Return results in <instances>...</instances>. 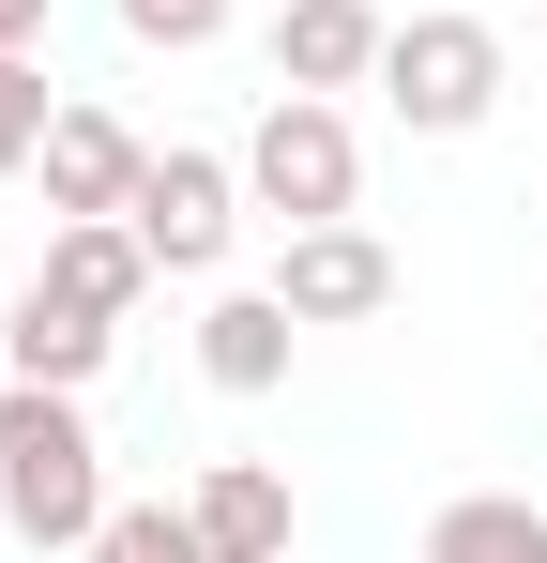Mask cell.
<instances>
[{
  "mask_svg": "<svg viewBox=\"0 0 547 563\" xmlns=\"http://www.w3.org/2000/svg\"><path fill=\"white\" fill-rule=\"evenodd\" d=\"M274 305H289L304 335H350V320H380V305H395V244H380V229H350V213H335V229H289Z\"/></svg>",
  "mask_w": 547,
  "mask_h": 563,
  "instance_id": "obj_5",
  "label": "cell"
},
{
  "mask_svg": "<svg viewBox=\"0 0 547 563\" xmlns=\"http://www.w3.org/2000/svg\"><path fill=\"white\" fill-rule=\"evenodd\" d=\"M213 31H228V0H122V46H213Z\"/></svg>",
  "mask_w": 547,
  "mask_h": 563,
  "instance_id": "obj_15",
  "label": "cell"
},
{
  "mask_svg": "<svg viewBox=\"0 0 547 563\" xmlns=\"http://www.w3.org/2000/svg\"><path fill=\"white\" fill-rule=\"evenodd\" d=\"M502 92H517V62H502L487 15H395V46H380V107H395L411 137H471Z\"/></svg>",
  "mask_w": 547,
  "mask_h": 563,
  "instance_id": "obj_3",
  "label": "cell"
},
{
  "mask_svg": "<svg viewBox=\"0 0 547 563\" xmlns=\"http://www.w3.org/2000/svg\"><path fill=\"white\" fill-rule=\"evenodd\" d=\"M107 335H122V320L62 305L46 275H31L15 305H0V366H15V380H62V396H91V380H107Z\"/></svg>",
  "mask_w": 547,
  "mask_h": 563,
  "instance_id": "obj_8",
  "label": "cell"
},
{
  "mask_svg": "<svg viewBox=\"0 0 547 563\" xmlns=\"http://www.w3.org/2000/svg\"><path fill=\"white\" fill-rule=\"evenodd\" d=\"M244 198H259L274 229H335L365 198V137L335 92H274L259 122H244Z\"/></svg>",
  "mask_w": 547,
  "mask_h": 563,
  "instance_id": "obj_2",
  "label": "cell"
},
{
  "mask_svg": "<svg viewBox=\"0 0 547 563\" xmlns=\"http://www.w3.org/2000/svg\"><path fill=\"white\" fill-rule=\"evenodd\" d=\"M380 46H395L380 0H289L274 15V92H380Z\"/></svg>",
  "mask_w": 547,
  "mask_h": 563,
  "instance_id": "obj_7",
  "label": "cell"
},
{
  "mask_svg": "<svg viewBox=\"0 0 547 563\" xmlns=\"http://www.w3.org/2000/svg\"><path fill=\"white\" fill-rule=\"evenodd\" d=\"M182 503H198V549L213 563H289V472L274 457H213Z\"/></svg>",
  "mask_w": 547,
  "mask_h": 563,
  "instance_id": "obj_9",
  "label": "cell"
},
{
  "mask_svg": "<svg viewBox=\"0 0 547 563\" xmlns=\"http://www.w3.org/2000/svg\"><path fill=\"white\" fill-rule=\"evenodd\" d=\"M289 351H304V320H289L274 289H228V305L198 320V380H213V396H274Z\"/></svg>",
  "mask_w": 547,
  "mask_h": 563,
  "instance_id": "obj_11",
  "label": "cell"
},
{
  "mask_svg": "<svg viewBox=\"0 0 547 563\" xmlns=\"http://www.w3.org/2000/svg\"><path fill=\"white\" fill-rule=\"evenodd\" d=\"M77 563H213V549H198V503H107V533Z\"/></svg>",
  "mask_w": 547,
  "mask_h": 563,
  "instance_id": "obj_13",
  "label": "cell"
},
{
  "mask_svg": "<svg viewBox=\"0 0 547 563\" xmlns=\"http://www.w3.org/2000/svg\"><path fill=\"white\" fill-rule=\"evenodd\" d=\"M244 153H153V184H137V244H153V275H213L228 244H244Z\"/></svg>",
  "mask_w": 547,
  "mask_h": 563,
  "instance_id": "obj_4",
  "label": "cell"
},
{
  "mask_svg": "<svg viewBox=\"0 0 547 563\" xmlns=\"http://www.w3.org/2000/svg\"><path fill=\"white\" fill-rule=\"evenodd\" d=\"M0 533L31 563H77L107 533V442L62 380H0Z\"/></svg>",
  "mask_w": 547,
  "mask_h": 563,
  "instance_id": "obj_1",
  "label": "cell"
},
{
  "mask_svg": "<svg viewBox=\"0 0 547 563\" xmlns=\"http://www.w3.org/2000/svg\"><path fill=\"white\" fill-rule=\"evenodd\" d=\"M46 122H62V92H46V62H31V46H0V184H15V168L46 153Z\"/></svg>",
  "mask_w": 547,
  "mask_h": 563,
  "instance_id": "obj_14",
  "label": "cell"
},
{
  "mask_svg": "<svg viewBox=\"0 0 547 563\" xmlns=\"http://www.w3.org/2000/svg\"><path fill=\"white\" fill-rule=\"evenodd\" d=\"M46 213H137V184H153V137L122 122V107H77L62 92V122H46Z\"/></svg>",
  "mask_w": 547,
  "mask_h": 563,
  "instance_id": "obj_6",
  "label": "cell"
},
{
  "mask_svg": "<svg viewBox=\"0 0 547 563\" xmlns=\"http://www.w3.org/2000/svg\"><path fill=\"white\" fill-rule=\"evenodd\" d=\"M426 563H547V503H517V487H456L442 518H426Z\"/></svg>",
  "mask_w": 547,
  "mask_h": 563,
  "instance_id": "obj_12",
  "label": "cell"
},
{
  "mask_svg": "<svg viewBox=\"0 0 547 563\" xmlns=\"http://www.w3.org/2000/svg\"><path fill=\"white\" fill-rule=\"evenodd\" d=\"M46 289H62V305H91V320H137L153 244H137L122 213H62V229H46Z\"/></svg>",
  "mask_w": 547,
  "mask_h": 563,
  "instance_id": "obj_10",
  "label": "cell"
},
{
  "mask_svg": "<svg viewBox=\"0 0 547 563\" xmlns=\"http://www.w3.org/2000/svg\"><path fill=\"white\" fill-rule=\"evenodd\" d=\"M0 46H46V0H0Z\"/></svg>",
  "mask_w": 547,
  "mask_h": 563,
  "instance_id": "obj_16",
  "label": "cell"
}]
</instances>
